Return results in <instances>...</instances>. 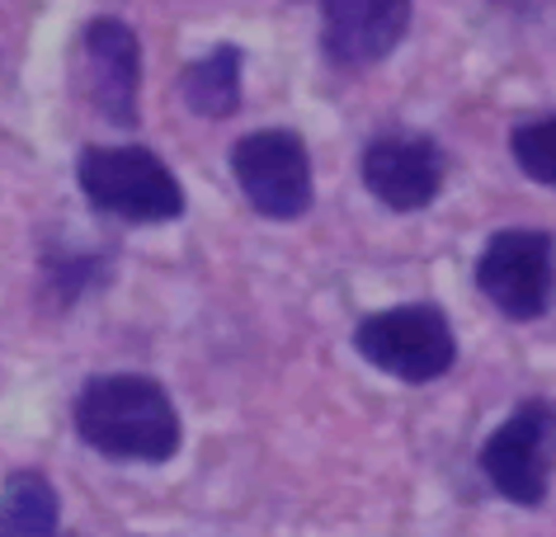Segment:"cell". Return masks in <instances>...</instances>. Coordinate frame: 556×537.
<instances>
[{
    "label": "cell",
    "instance_id": "obj_1",
    "mask_svg": "<svg viewBox=\"0 0 556 537\" xmlns=\"http://www.w3.org/2000/svg\"><path fill=\"white\" fill-rule=\"evenodd\" d=\"M72 424L94 452L123 462H165L179 448V415L161 382L137 373L90 378L76 392Z\"/></svg>",
    "mask_w": 556,
    "mask_h": 537
},
{
    "label": "cell",
    "instance_id": "obj_2",
    "mask_svg": "<svg viewBox=\"0 0 556 537\" xmlns=\"http://www.w3.org/2000/svg\"><path fill=\"white\" fill-rule=\"evenodd\" d=\"M80 194L118 222H175L185 189L156 151L147 146H90L76 165Z\"/></svg>",
    "mask_w": 556,
    "mask_h": 537
},
{
    "label": "cell",
    "instance_id": "obj_3",
    "mask_svg": "<svg viewBox=\"0 0 556 537\" xmlns=\"http://www.w3.org/2000/svg\"><path fill=\"white\" fill-rule=\"evenodd\" d=\"M358 354L368 358L378 373L396 382H434L453 368L457 340L448 316L429 302H406V307L372 311L364 325L354 330Z\"/></svg>",
    "mask_w": 556,
    "mask_h": 537
},
{
    "label": "cell",
    "instance_id": "obj_4",
    "mask_svg": "<svg viewBox=\"0 0 556 537\" xmlns=\"http://www.w3.org/2000/svg\"><path fill=\"white\" fill-rule=\"evenodd\" d=\"M477 287L509 321H538L556 297V241L547 231H495L477 259Z\"/></svg>",
    "mask_w": 556,
    "mask_h": 537
},
{
    "label": "cell",
    "instance_id": "obj_5",
    "mask_svg": "<svg viewBox=\"0 0 556 537\" xmlns=\"http://www.w3.org/2000/svg\"><path fill=\"white\" fill-rule=\"evenodd\" d=\"M552 466H556V406L552 401H523L481 448L485 481L509 504H523V509L547 500Z\"/></svg>",
    "mask_w": 556,
    "mask_h": 537
},
{
    "label": "cell",
    "instance_id": "obj_6",
    "mask_svg": "<svg viewBox=\"0 0 556 537\" xmlns=\"http://www.w3.org/2000/svg\"><path fill=\"white\" fill-rule=\"evenodd\" d=\"M231 175L250 208L274 222H293L312 208V156L298 132L264 128L231 146Z\"/></svg>",
    "mask_w": 556,
    "mask_h": 537
},
{
    "label": "cell",
    "instance_id": "obj_7",
    "mask_svg": "<svg viewBox=\"0 0 556 537\" xmlns=\"http://www.w3.org/2000/svg\"><path fill=\"white\" fill-rule=\"evenodd\" d=\"M364 184L392 213H420L443 189V151L410 132L372 137L364 146Z\"/></svg>",
    "mask_w": 556,
    "mask_h": 537
},
{
    "label": "cell",
    "instance_id": "obj_8",
    "mask_svg": "<svg viewBox=\"0 0 556 537\" xmlns=\"http://www.w3.org/2000/svg\"><path fill=\"white\" fill-rule=\"evenodd\" d=\"M80 62H86V94L109 123H137V86H142V48L123 20H90L80 29Z\"/></svg>",
    "mask_w": 556,
    "mask_h": 537
},
{
    "label": "cell",
    "instance_id": "obj_9",
    "mask_svg": "<svg viewBox=\"0 0 556 537\" xmlns=\"http://www.w3.org/2000/svg\"><path fill=\"white\" fill-rule=\"evenodd\" d=\"M410 29V0H321V43L336 66H372Z\"/></svg>",
    "mask_w": 556,
    "mask_h": 537
},
{
    "label": "cell",
    "instance_id": "obj_10",
    "mask_svg": "<svg viewBox=\"0 0 556 537\" xmlns=\"http://www.w3.org/2000/svg\"><path fill=\"white\" fill-rule=\"evenodd\" d=\"M179 94L199 118H231L241 108V48L217 43L207 57L189 62L179 76Z\"/></svg>",
    "mask_w": 556,
    "mask_h": 537
},
{
    "label": "cell",
    "instance_id": "obj_11",
    "mask_svg": "<svg viewBox=\"0 0 556 537\" xmlns=\"http://www.w3.org/2000/svg\"><path fill=\"white\" fill-rule=\"evenodd\" d=\"M62 509L43 472H15L0 486V537H58Z\"/></svg>",
    "mask_w": 556,
    "mask_h": 537
},
{
    "label": "cell",
    "instance_id": "obj_12",
    "mask_svg": "<svg viewBox=\"0 0 556 537\" xmlns=\"http://www.w3.org/2000/svg\"><path fill=\"white\" fill-rule=\"evenodd\" d=\"M104 279V259L100 255H58L52 251L43 259V287L52 297V307H72L86 297V287Z\"/></svg>",
    "mask_w": 556,
    "mask_h": 537
},
{
    "label": "cell",
    "instance_id": "obj_13",
    "mask_svg": "<svg viewBox=\"0 0 556 537\" xmlns=\"http://www.w3.org/2000/svg\"><path fill=\"white\" fill-rule=\"evenodd\" d=\"M509 151H514V161H519V170L528 179H538V184L556 189V114L514 128Z\"/></svg>",
    "mask_w": 556,
    "mask_h": 537
}]
</instances>
